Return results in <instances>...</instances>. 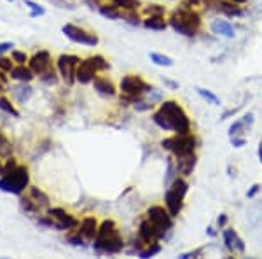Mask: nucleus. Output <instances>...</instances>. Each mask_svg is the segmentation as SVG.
Masks as SVG:
<instances>
[{
  "instance_id": "obj_1",
  "label": "nucleus",
  "mask_w": 262,
  "mask_h": 259,
  "mask_svg": "<svg viewBox=\"0 0 262 259\" xmlns=\"http://www.w3.org/2000/svg\"><path fill=\"white\" fill-rule=\"evenodd\" d=\"M152 121L159 128L175 133H191V119L184 107L175 100H166L152 114Z\"/></svg>"
},
{
  "instance_id": "obj_2",
  "label": "nucleus",
  "mask_w": 262,
  "mask_h": 259,
  "mask_svg": "<svg viewBox=\"0 0 262 259\" xmlns=\"http://www.w3.org/2000/svg\"><path fill=\"white\" fill-rule=\"evenodd\" d=\"M95 249L103 254H119L124 249V240L112 219H105L100 223L98 235L95 238Z\"/></svg>"
},
{
  "instance_id": "obj_3",
  "label": "nucleus",
  "mask_w": 262,
  "mask_h": 259,
  "mask_svg": "<svg viewBox=\"0 0 262 259\" xmlns=\"http://www.w3.org/2000/svg\"><path fill=\"white\" fill-rule=\"evenodd\" d=\"M168 25H170L175 32L182 33V35L192 37V35H196L198 30H200L201 18L196 11L182 6V7H177V9L170 14Z\"/></svg>"
},
{
  "instance_id": "obj_4",
  "label": "nucleus",
  "mask_w": 262,
  "mask_h": 259,
  "mask_svg": "<svg viewBox=\"0 0 262 259\" xmlns=\"http://www.w3.org/2000/svg\"><path fill=\"white\" fill-rule=\"evenodd\" d=\"M30 186V173L25 165H18L11 172L0 175V189L4 193H11L16 196H21Z\"/></svg>"
},
{
  "instance_id": "obj_5",
  "label": "nucleus",
  "mask_w": 262,
  "mask_h": 259,
  "mask_svg": "<svg viewBox=\"0 0 262 259\" xmlns=\"http://www.w3.org/2000/svg\"><path fill=\"white\" fill-rule=\"evenodd\" d=\"M187 191H189V184L182 177H177L170 184V188H168L166 194H164V205H166L168 212H170L173 217H177L182 212V209H184V200Z\"/></svg>"
},
{
  "instance_id": "obj_6",
  "label": "nucleus",
  "mask_w": 262,
  "mask_h": 259,
  "mask_svg": "<svg viewBox=\"0 0 262 259\" xmlns=\"http://www.w3.org/2000/svg\"><path fill=\"white\" fill-rule=\"evenodd\" d=\"M198 140L192 133H175L173 137L164 138L161 142L163 149L170 151L175 158H182V156L192 154L196 151Z\"/></svg>"
},
{
  "instance_id": "obj_7",
  "label": "nucleus",
  "mask_w": 262,
  "mask_h": 259,
  "mask_svg": "<svg viewBox=\"0 0 262 259\" xmlns=\"http://www.w3.org/2000/svg\"><path fill=\"white\" fill-rule=\"evenodd\" d=\"M107 69H111V65H108V62L105 60L103 56H100V54L90 56V58H86V60L79 62L77 72H75V79L81 84H90L95 81L98 72L107 70Z\"/></svg>"
},
{
  "instance_id": "obj_8",
  "label": "nucleus",
  "mask_w": 262,
  "mask_h": 259,
  "mask_svg": "<svg viewBox=\"0 0 262 259\" xmlns=\"http://www.w3.org/2000/svg\"><path fill=\"white\" fill-rule=\"evenodd\" d=\"M40 224L49 228H54L58 231H69V229H77L79 221L69 214L67 210L60 209V207H54V209H48L44 217L39 219Z\"/></svg>"
},
{
  "instance_id": "obj_9",
  "label": "nucleus",
  "mask_w": 262,
  "mask_h": 259,
  "mask_svg": "<svg viewBox=\"0 0 262 259\" xmlns=\"http://www.w3.org/2000/svg\"><path fill=\"white\" fill-rule=\"evenodd\" d=\"M119 90L122 93L121 98L129 100V102H137L142 95L152 91V88L140 77V75L128 74V75H124V77L121 79Z\"/></svg>"
},
{
  "instance_id": "obj_10",
  "label": "nucleus",
  "mask_w": 262,
  "mask_h": 259,
  "mask_svg": "<svg viewBox=\"0 0 262 259\" xmlns=\"http://www.w3.org/2000/svg\"><path fill=\"white\" fill-rule=\"evenodd\" d=\"M21 205L28 214H39L40 210L49 209V196L35 186H28V194L23 198Z\"/></svg>"
},
{
  "instance_id": "obj_11",
  "label": "nucleus",
  "mask_w": 262,
  "mask_h": 259,
  "mask_svg": "<svg viewBox=\"0 0 262 259\" xmlns=\"http://www.w3.org/2000/svg\"><path fill=\"white\" fill-rule=\"evenodd\" d=\"M79 62H81V58L75 56V54H61V56L56 60L58 74L61 75V79L65 81L69 86H72L74 83H77V79H75V72H77Z\"/></svg>"
},
{
  "instance_id": "obj_12",
  "label": "nucleus",
  "mask_w": 262,
  "mask_h": 259,
  "mask_svg": "<svg viewBox=\"0 0 262 259\" xmlns=\"http://www.w3.org/2000/svg\"><path fill=\"white\" fill-rule=\"evenodd\" d=\"M147 219L154 224L161 236H164V233H166L168 229H171L173 226V215L168 212V209H164L161 205L150 207V209L147 210Z\"/></svg>"
},
{
  "instance_id": "obj_13",
  "label": "nucleus",
  "mask_w": 262,
  "mask_h": 259,
  "mask_svg": "<svg viewBox=\"0 0 262 259\" xmlns=\"http://www.w3.org/2000/svg\"><path fill=\"white\" fill-rule=\"evenodd\" d=\"M61 30H63V33H65V35L69 37L70 41L77 42V44H84V46H91V48H95V46L100 42V39H98V35H96V33L84 30V28L77 27V25L67 23V25H63Z\"/></svg>"
},
{
  "instance_id": "obj_14",
  "label": "nucleus",
  "mask_w": 262,
  "mask_h": 259,
  "mask_svg": "<svg viewBox=\"0 0 262 259\" xmlns=\"http://www.w3.org/2000/svg\"><path fill=\"white\" fill-rule=\"evenodd\" d=\"M159 238H163V236L159 235V231L156 229L154 224H152L149 219L142 221L140 226H138V240H137L138 244H140V247L137 249V252L138 250H142L143 247H147V245L159 242Z\"/></svg>"
},
{
  "instance_id": "obj_15",
  "label": "nucleus",
  "mask_w": 262,
  "mask_h": 259,
  "mask_svg": "<svg viewBox=\"0 0 262 259\" xmlns=\"http://www.w3.org/2000/svg\"><path fill=\"white\" fill-rule=\"evenodd\" d=\"M51 62H53L51 53L46 49H42V51H37L35 54H32L30 60H28V67L35 72V75H40L48 69H51Z\"/></svg>"
},
{
  "instance_id": "obj_16",
  "label": "nucleus",
  "mask_w": 262,
  "mask_h": 259,
  "mask_svg": "<svg viewBox=\"0 0 262 259\" xmlns=\"http://www.w3.org/2000/svg\"><path fill=\"white\" fill-rule=\"evenodd\" d=\"M98 221L95 217H84L77 226V233L82 236L84 242H95L98 235Z\"/></svg>"
},
{
  "instance_id": "obj_17",
  "label": "nucleus",
  "mask_w": 262,
  "mask_h": 259,
  "mask_svg": "<svg viewBox=\"0 0 262 259\" xmlns=\"http://www.w3.org/2000/svg\"><path fill=\"white\" fill-rule=\"evenodd\" d=\"M208 4L215 11L222 12V14H226V16H242L243 14L239 4L231 2V0H208Z\"/></svg>"
},
{
  "instance_id": "obj_18",
  "label": "nucleus",
  "mask_w": 262,
  "mask_h": 259,
  "mask_svg": "<svg viewBox=\"0 0 262 259\" xmlns=\"http://www.w3.org/2000/svg\"><path fill=\"white\" fill-rule=\"evenodd\" d=\"M222 238H224V244H226V247L229 250H238V252H245V242L239 238L238 233L234 231V229H224L222 233Z\"/></svg>"
},
{
  "instance_id": "obj_19",
  "label": "nucleus",
  "mask_w": 262,
  "mask_h": 259,
  "mask_svg": "<svg viewBox=\"0 0 262 259\" xmlns=\"http://www.w3.org/2000/svg\"><path fill=\"white\" fill-rule=\"evenodd\" d=\"M177 160V172L182 173L184 177H189L196 168V154H187V156H182V158H175Z\"/></svg>"
},
{
  "instance_id": "obj_20",
  "label": "nucleus",
  "mask_w": 262,
  "mask_h": 259,
  "mask_svg": "<svg viewBox=\"0 0 262 259\" xmlns=\"http://www.w3.org/2000/svg\"><path fill=\"white\" fill-rule=\"evenodd\" d=\"M93 84H95V90L100 93V95H105V96H114L117 93L116 86H114V83L111 79L107 77H101V75H96L95 81H93Z\"/></svg>"
},
{
  "instance_id": "obj_21",
  "label": "nucleus",
  "mask_w": 262,
  "mask_h": 259,
  "mask_svg": "<svg viewBox=\"0 0 262 259\" xmlns=\"http://www.w3.org/2000/svg\"><path fill=\"white\" fill-rule=\"evenodd\" d=\"M11 74V79L14 81H19V83H30V81L35 77V72H33L30 67L27 65H16L12 67V70L9 72Z\"/></svg>"
},
{
  "instance_id": "obj_22",
  "label": "nucleus",
  "mask_w": 262,
  "mask_h": 259,
  "mask_svg": "<svg viewBox=\"0 0 262 259\" xmlns=\"http://www.w3.org/2000/svg\"><path fill=\"white\" fill-rule=\"evenodd\" d=\"M212 32L217 33V35L227 37V39H232V37H234V27L226 19H215L212 23Z\"/></svg>"
},
{
  "instance_id": "obj_23",
  "label": "nucleus",
  "mask_w": 262,
  "mask_h": 259,
  "mask_svg": "<svg viewBox=\"0 0 262 259\" xmlns=\"http://www.w3.org/2000/svg\"><path fill=\"white\" fill-rule=\"evenodd\" d=\"M143 27L149 28V30H166L168 28V21L164 19V16H147L145 19L142 21Z\"/></svg>"
},
{
  "instance_id": "obj_24",
  "label": "nucleus",
  "mask_w": 262,
  "mask_h": 259,
  "mask_svg": "<svg viewBox=\"0 0 262 259\" xmlns=\"http://www.w3.org/2000/svg\"><path fill=\"white\" fill-rule=\"evenodd\" d=\"M111 4L117 7V9H121L122 12L126 11H138L142 6L140 0H111Z\"/></svg>"
},
{
  "instance_id": "obj_25",
  "label": "nucleus",
  "mask_w": 262,
  "mask_h": 259,
  "mask_svg": "<svg viewBox=\"0 0 262 259\" xmlns=\"http://www.w3.org/2000/svg\"><path fill=\"white\" fill-rule=\"evenodd\" d=\"M100 14L108 19H119L122 16V11L117 9L114 4H103V6H100Z\"/></svg>"
},
{
  "instance_id": "obj_26",
  "label": "nucleus",
  "mask_w": 262,
  "mask_h": 259,
  "mask_svg": "<svg viewBox=\"0 0 262 259\" xmlns=\"http://www.w3.org/2000/svg\"><path fill=\"white\" fill-rule=\"evenodd\" d=\"M161 252V245L156 242V244H150V245H147L145 249H142V250H138V256H140L142 259H147V257H152V256H156V254H159Z\"/></svg>"
},
{
  "instance_id": "obj_27",
  "label": "nucleus",
  "mask_w": 262,
  "mask_h": 259,
  "mask_svg": "<svg viewBox=\"0 0 262 259\" xmlns=\"http://www.w3.org/2000/svg\"><path fill=\"white\" fill-rule=\"evenodd\" d=\"M0 109H2L4 112L11 114V116L19 117V110L16 109L14 105L11 104V100H9V98H6V96H0Z\"/></svg>"
},
{
  "instance_id": "obj_28",
  "label": "nucleus",
  "mask_w": 262,
  "mask_h": 259,
  "mask_svg": "<svg viewBox=\"0 0 262 259\" xmlns=\"http://www.w3.org/2000/svg\"><path fill=\"white\" fill-rule=\"evenodd\" d=\"M150 60L156 63V65H161V67H171L173 65V60L166 54H161V53H150L149 54Z\"/></svg>"
},
{
  "instance_id": "obj_29",
  "label": "nucleus",
  "mask_w": 262,
  "mask_h": 259,
  "mask_svg": "<svg viewBox=\"0 0 262 259\" xmlns=\"http://www.w3.org/2000/svg\"><path fill=\"white\" fill-rule=\"evenodd\" d=\"M11 58H12V62H14L16 65H25V63H28V60H30V56H28L25 51H18V49L11 51Z\"/></svg>"
},
{
  "instance_id": "obj_30",
  "label": "nucleus",
  "mask_w": 262,
  "mask_h": 259,
  "mask_svg": "<svg viewBox=\"0 0 262 259\" xmlns=\"http://www.w3.org/2000/svg\"><path fill=\"white\" fill-rule=\"evenodd\" d=\"M164 12H166V9L159 4H150V6L143 7V14L147 16H164Z\"/></svg>"
},
{
  "instance_id": "obj_31",
  "label": "nucleus",
  "mask_w": 262,
  "mask_h": 259,
  "mask_svg": "<svg viewBox=\"0 0 262 259\" xmlns=\"http://www.w3.org/2000/svg\"><path fill=\"white\" fill-rule=\"evenodd\" d=\"M196 90H198V93H200V95L203 96V98L208 100L212 105H221V100H219V96H217V95H213V93L210 91V90H205V88H196Z\"/></svg>"
},
{
  "instance_id": "obj_32",
  "label": "nucleus",
  "mask_w": 262,
  "mask_h": 259,
  "mask_svg": "<svg viewBox=\"0 0 262 259\" xmlns=\"http://www.w3.org/2000/svg\"><path fill=\"white\" fill-rule=\"evenodd\" d=\"M25 6L30 7V9H32V12H30L32 18H35V16H44V14H46V9H44V7H40L39 4H35L33 0H25Z\"/></svg>"
},
{
  "instance_id": "obj_33",
  "label": "nucleus",
  "mask_w": 262,
  "mask_h": 259,
  "mask_svg": "<svg viewBox=\"0 0 262 259\" xmlns=\"http://www.w3.org/2000/svg\"><path fill=\"white\" fill-rule=\"evenodd\" d=\"M40 79L44 81L46 84H56L58 83V75H56V72L53 70V67L46 70L44 74H40Z\"/></svg>"
},
{
  "instance_id": "obj_34",
  "label": "nucleus",
  "mask_w": 262,
  "mask_h": 259,
  "mask_svg": "<svg viewBox=\"0 0 262 259\" xmlns=\"http://www.w3.org/2000/svg\"><path fill=\"white\" fill-rule=\"evenodd\" d=\"M12 63L14 62H11L9 58H6V56H2V54H0V70L2 72H6V74H9V72L12 70Z\"/></svg>"
},
{
  "instance_id": "obj_35",
  "label": "nucleus",
  "mask_w": 262,
  "mask_h": 259,
  "mask_svg": "<svg viewBox=\"0 0 262 259\" xmlns=\"http://www.w3.org/2000/svg\"><path fill=\"white\" fill-rule=\"evenodd\" d=\"M48 2H51L56 7H60V9H74V6H72L69 0H48Z\"/></svg>"
},
{
  "instance_id": "obj_36",
  "label": "nucleus",
  "mask_w": 262,
  "mask_h": 259,
  "mask_svg": "<svg viewBox=\"0 0 262 259\" xmlns=\"http://www.w3.org/2000/svg\"><path fill=\"white\" fill-rule=\"evenodd\" d=\"M14 46H12V42H0V54L7 53V51H11Z\"/></svg>"
},
{
  "instance_id": "obj_37",
  "label": "nucleus",
  "mask_w": 262,
  "mask_h": 259,
  "mask_svg": "<svg viewBox=\"0 0 262 259\" xmlns=\"http://www.w3.org/2000/svg\"><path fill=\"white\" fill-rule=\"evenodd\" d=\"M201 252H203V249H198V250H192V252H185V254H180V257H182V259L196 257V256H200Z\"/></svg>"
},
{
  "instance_id": "obj_38",
  "label": "nucleus",
  "mask_w": 262,
  "mask_h": 259,
  "mask_svg": "<svg viewBox=\"0 0 262 259\" xmlns=\"http://www.w3.org/2000/svg\"><path fill=\"white\" fill-rule=\"evenodd\" d=\"M217 224H219V228H224V226H226V224H227V215H226V214H221V215H219Z\"/></svg>"
},
{
  "instance_id": "obj_39",
  "label": "nucleus",
  "mask_w": 262,
  "mask_h": 259,
  "mask_svg": "<svg viewBox=\"0 0 262 259\" xmlns=\"http://www.w3.org/2000/svg\"><path fill=\"white\" fill-rule=\"evenodd\" d=\"M196 4H200V0H185V2L182 4V6H184V7H189V9H192V7L196 6Z\"/></svg>"
},
{
  "instance_id": "obj_40",
  "label": "nucleus",
  "mask_w": 262,
  "mask_h": 259,
  "mask_svg": "<svg viewBox=\"0 0 262 259\" xmlns=\"http://www.w3.org/2000/svg\"><path fill=\"white\" fill-rule=\"evenodd\" d=\"M6 84H7V75H6V72L0 70V88H4Z\"/></svg>"
},
{
  "instance_id": "obj_41",
  "label": "nucleus",
  "mask_w": 262,
  "mask_h": 259,
  "mask_svg": "<svg viewBox=\"0 0 262 259\" xmlns=\"http://www.w3.org/2000/svg\"><path fill=\"white\" fill-rule=\"evenodd\" d=\"M88 4H91V6H103L107 0H86Z\"/></svg>"
},
{
  "instance_id": "obj_42",
  "label": "nucleus",
  "mask_w": 262,
  "mask_h": 259,
  "mask_svg": "<svg viewBox=\"0 0 262 259\" xmlns=\"http://www.w3.org/2000/svg\"><path fill=\"white\" fill-rule=\"evenodd\" d=\"M232 144H234V147H242L243 146V144H245V140L243 138H232Z\"/></svg>"
},
{
  "instance_id": "obj_43",
  "label": "nucleus",
  "mask_w": 262,
  "mask_h": 259,
  "mask_svg": "<svg viewBox=\"0 0 262 259\" xmlns=\"http://www.w3.org/2000/svg\"><path fill=\"white\" fill-rule=\"evenodd\" d=\"M257 191H259V186H253L252 191H250V193H248V196H253V194H255Z\"/></svg>"
},
{
  "instance_id": "obj_44",
  "label": "nucleus",
  "mask_w": 262,
  "mask_h": 259,
  "mask_svg": "<svg viewBox=\"0 0 262 259\" xmlns=\"http://www.w3.org/2000/svg\"><path fill=\"white\" fill-rule=\"evenodd\" d=\"M259 160H260V163H262V144L259 146Z\"/></svg>"
},
{
  "instance_id": "obj_45",
  "label": "nucleus",
  "mask_w": 262,
  "mask_h": 259,
  "mask_svg": "<svg viewBox=\"0 0 262 259\" xmlns=\"http://www.w3.org/2000/svg\"><path fill=\"white\" fill-rule=\"evenodd\" d=\"M231 2H236V4H239V6H242V4H245L247 0H231Z\"/></svg>"
}]
</instances>
